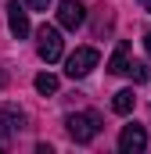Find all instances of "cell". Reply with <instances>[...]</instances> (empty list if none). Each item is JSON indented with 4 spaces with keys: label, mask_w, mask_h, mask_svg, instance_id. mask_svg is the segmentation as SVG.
Segmentation results:
<instances>
[{
    "label": "cell",
    "mask_w": 151,
    "mask_h": 154,
    "mask_svg": "<svg viewBox=\"0 0 151 154\" xmlns=\"http://www.w3.org/2000/svg\"><path fill=\"white\" fill-rule=\"evenodd\" d=\"M65 125H69V136L76 143H90L101 133V115L97 111H76V115L65 118Z\"/></svg>",
    "instance_id": "6da1fadb"
},
{
    "label": "cell",
    "mask_w": 151,
    "mask_h": 154,
    "mask_svg": "<svg viewBox=\"0 0 151 154\" xmlns=\"http://www.w3.org/2000/svg\"><path fill=\"white\" fill-rule=\"evenodd\" d=\"M61 50H65L61 32H58L54 25H40L36 29V54L47 61V65H54V61H61Z\"/></svg>",
    "instance_id": "7a4b0ae2"
},
{
    "label": "cell",
    "mask_w": 151,
    "mask_h": 154,
    "mask_svg": "<svg viewBox=\"0 0 151 154\" xmlns=\"http://www.w3.org/2000/svg\"><path fill=\"white\" fill-rule=\"evenodd\" d=\"M97 61H101V54L94 47H79L76 54H69V61H65V75L69 79H83V75H90L97 68Z\"/></svg>",
    "instance_id": "3957f363"
},
{
    "label": "cell",
    "mask_w": 151,
    "mask_h": 154,
    "mask_svg": "<svg viewBox=\"0 0 151 154\" xmlns=\"http://www.w3.org/2000/svg\"><path fill=\"white\" fill-rule=\"evenodd\" d=\"M58 22H61V29H79L86 22V4L83 0H61L58 4Z\"/></svg>",
    "instance_id": "277c9868"
},
{
    "label": "cell",
    "mask_w": 151,
    "mask_h": 154,
    "mask_svg": "<svg viewBox=\"0 0 151 154\" xmlns=\"http://www.w3.org/2000/svg\"><path fill=\"white\" fill-rule=\"evenodd\" d=\"M144 147H148L144 125H122V133H119V151L122 154H140Z\"/></svg>",
    "instance_id": "5b68a950"
},
{
    "label": "cell",
    "mask_w": 151,
    "mask_h": 154,
    "mask_svg": "<svg viewBox=\"0 0 151 154\" xmlns=\"http://www.w3.org/2000/svg\"><path fill=\"white\" fill-rule=\"evenodd\" d=\"M7 29H11L14 39H25V36H29V11H25L18 0L7 4Z\"/></svg>",
    "instance_id": "8992f818"
},
{
    "label": "cell",
    "mask_w": 151,
    "mask_h": 154,
    "mask_svg": "<svg viewBox=\"0 0 151 154\" xmlns=\"http://www.w3.org/2000/svg\"><path fill=\"white\" fill-rule=\"evenodd\" d=\"M22 125H25V115H22L18 108H11V104H7V108H0V133H4V136L18 133Z\"/></svg>",
    "instance_id": "52a82bcc"
},
{
    "label": "cell",
    "mask_w": 151,
    "mask_h": 154,
    "mask_svg": "<svg viewBox=\"0 0 151 154\" xmlns=\"http://www.w3.org/2000/svg\"><path fill=\"white\" fill-rule=\"evenodd\" d=\"M130 65H133V61H130V47L119 43L115 54H112V61H108V72H112V75H130Z\"/></svg>",
    "instance_id": "ba28073f"
},
{
    "label": "cell",
    "mask_w": 151,
    "mask_h": 154,
    "mask_svg": "<svg viewBox=\"0 0 151 154\" xmlns=\"http://www.w3.org/2000/svg\"><path fill=\"white\" fill-rule=\"evenodd\" d=\"M133 104H137L133 90H119V93L112 97V111H115V115H130V111H133Z\"/></svg>",
    "instance_id": "9c48e42d"
},
{
    "label": "cell",
    "mask_w": 151,
    "mask_h": 154,
    "mask_svg": "<svg viewBox=\"0 0 151 154\" xmlns=\"http://www.w3.org/2000/svg\"><path fill=\"white\" fill-rule=\"evenodd\" d=\"M36 93H43V97H54V93H58V79L50 75V72L36 75Z\"/></svg>",
    "instance_id": "30bf717a"
},
{
    "label": "cell",
    "mask_w": 151,
    "mask_h": 154,
    "mask_svg": "<svg viewBox=\"0 0 151 154\" xmlns=\"http://www.w3.org/2000/svg\"><path fill=\"white\" fill-rule=\"evenodd\" d=\"M130 75H133V82H148V65L144 61H133L130 65Z\"/></svg>",
    "instance_id": "8fae6325"
},
{
    "label": "cell",
    "mask_w": 151,
    "mask_h": 154,
    "mask_svg": "<svg viewBox=\"0 0 151 154\" xmlns=\"http://www.w3.org/2000/svg\"><path fill=\"white\" fill-rule=\"evenodd\" d=\"M25 4H29V7H36V11H47V4H50V0H25Z\"/></svg>",
    "instance_id": "7c38bea8"
},
{
    "label": "cell",
    "mask_w": 151,
    "mask_h": 154,
    "mask_svg": "<svg viewBox=\"0 0 151 154\" xmlns=\"http://www.w3.org/2000/svg\"><path fill=\"white\" fill-rule=\"evenodd\" d=\"M144 50H148V54H151V29H148V32H144Z\"/></svg>",
    "instance_id": "4fadbf2b"
},
{
    "label": "cell",
    "mask_w": 151,
    "mask_h": 154,
    "mask_svg": "<svg viewBox=\"0 0 151 154\" xmlns=\"http://www.w3.org/2000/svg\"><path fill=\"white\" fill-rule=\"evenodd\" d=\"M137 4H140V7H144V11H151V0H137Z\"/></svg>",
    "instance_id": "5bb4252c"
},
{
    "label": "cell",
    "mask_w": 151,
    "mask_h": 154,
    "mask_svg": "<svg viewBox=\"0 0 151 154\" xmlns=\"http://www.w3.org/2000/svg\"><path fill=\"white\" fill-rule=\"evenodd\" d=\"M4 143H7V140H4V133H0V151H4Z\"/></svg>",
    "instance_id": "9a60e30c"
}]
</instances>
